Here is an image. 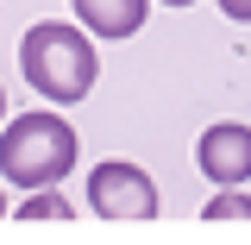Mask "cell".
Segmentation results:
<instances>
[{
    "instance_id": "obj_1",
    "label": "cell",
    "mask_w": 251,
    "mask_h": 245,
    "mask_svg": "<svg viewBox=\"0 0 251 245\" xmlns=\"http://www.w3.org/2000/svg\"><path fill=\"white\" fill-rule=\"evenodd\" d=\"M19 69H25V82L44 94V101L75 107V101L94 88V76H100V51H94V38L82 26H69V19H38V26L19 38Z\"/></svg>"
},
{
    "instance_id": "obj_2",
    "label": "cell",
    "mask_w": 251,
    "mask_h": 245,
    "mask_svg": "<svg viewBox=\"0 0 251 245\" xmlns=\"http://www.w3.org/2000/svg\"><path fill=\"white\" fill-rule=\"evenodd\" d=\"M75 157H82V138H75V126L50 113V107H38V113H19V120L0 126V176L13 189H57L69 170H75Z\"/></svg>"
},
{
    "instance_id": "obj_3",
    "label": "cell",
    "mask_w": 251,
    "mask_h": 245,
    "mask_svg": "<svg viewBox=\"0 0 251 245\" xmlns=\"http://www.w3.org/2000/svg\"><path fill=\"white\" fill-rule=\"evenodd\" d=\"M88 208L100 220H157V183L138 163H94L88 170Z\"/></svg>"
},
{
    "instance_id": "obj_4",
    "label": "cell",
    "mask_w": 251,
    "mask_h": 245,
    "mask_svg": "<svg viewBox=\"0 0 251 245\" xmlns=\"http://www.w3.org/2000/svg\"><path fill=\"white\" fill-rule=\"evenodd\" d=\"M195 163H201V176L214 189H239L251 176V126H239V120L207 126L201 145H195Z\"/></svg>"
},
{
    "instance_id": "obj_5",
    "label": "cell",
    "mask_w": 251,
    "mask_h": 245,
    "mask_svg": "<svg viewBox=\"0 0 251 245\" xmlns=\"http://www.w3.org/2000/svg\"><path fill=\"white\" fill-rule=\"evenodd\" d=\"M75 6V19L88 38H132V31L145 26V13H151V0H69Z\"/></svg>"
},
{
    "instance_id": "obj_6",
    "label": "cell",
    "mask_w": 251,
    "mask_h": 245,
    "mask_svg": "<svg viewBox=\"0 0 251 245\" xmlns=\"http://www.w3.org/2000/svg\"><path fill=\"white\" fill-rule=\"evenodd\" d=\"M13 220H75V201H63L57 189H31L25 201H13Z\"/></svg>"
},
{
    "instance_id": "obj_7",
    "label": "cell",
    "mask_w": 251,
    "mask_h": 245,
    "mask_svg": "<svg viewBox=\"0 0 251 245\" xmlns=\"http://www.w3.org/2000/svg\"><path fill=\"white\" fill-rule=\"evenodd\" d=\"M201 220H251V195L214 189V201H201Z\"/></svg>"
},
{
    "instance_id": "obj_8",
    "label": "cell",
    "mask_w": 251,
    "mask_h": 245,
    "mask_svg": "<svg viewBox=\"0 0 251 245\" xmlns=\"http://www.w3.org/2000/svg\"><path fill=\"white\" fill-rule=\"evenodd\" d=\"M220 13H226V19H239V26H251V0H220Z\"/></svg>"
},
{
    "instance_id": "obj_9",
    "label": "cell",
    "mask_w": 251,
    "mask_h": 245,
    "mask_svg": "<svg viewBox=\"0 0 251 245\" xmlns=\"http://www.w3.org/2000/svg\"><path fill=\"white\" fill-rule=\"evenodd\" d=\"M6 214H13V201H6V195H0V220H6Z\"/></svg>"
},
{
    "instance_id": "obj_10",
    "label": "cell",
    "mask_w": 251,
    "mask_h": 245,
    "mask_svg": "<svg viewBox=\"0 0 251 245\" xmlns=\"http://www.w3.org/2000/svg\"><path fill=\"white\" fill-rule=\"evenodd\" d=\"M0 126H6V88H0Z\"/></svg>"
},
{
    "instance_id": "obj_11",
    "label": "cell",
    "mask_w": 251,
    "mask_h": 245,
    "mask_svg": "<svg viewBox=\"0 0 251 245\" xmlns=\"http://www.w3.org/2000/svg\"><path fill=\"white\" fill-rule=\"evenodd\" d=\"M163 6H195V0H163Z\"/></svg>"
}]
</instances>
